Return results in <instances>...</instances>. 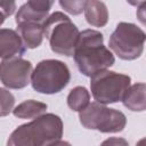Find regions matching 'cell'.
Instances as JSON below:
<instances>
[{
  "label": "cell",
  "instance_id": "6da1fadb",
  "mask_svg": "<svg viewBox=\"0 0 146 146\" xmlns=\"http://www.w3.org/2000/svg\"><path fill=\"white\" fill-rule=\"evenodd\" d=\"M73 57L79 71L90 78L107 70L115 62L112 51L104 46L103 33L91 29L80 32Z\"/></svg>",
  "mask_w": 146,
  "mask_h": 146
},
{
  "label": "cell",
  "instance_id": "7a4b0ae2",
  "mask_svg": "<svg viewBox=\"0 0 146 146\" xmlns=\"http://www.w3.org/2000/svg\"><path fill=\"white\" fill-rule=\"evenodd\" d=\"M63 136L62 119L52 113L33 119L17 127L9 136L7 146H48Z\"/></svg>",
  "mask_w": 146,
  "mask_h": 146
},
{
  "label": "cell",
  "instance_id": "3957f363",
  "mask_svg": "<svg viewBox=\"0 0 146 146\" xmlns=\"http://www.w3.org/2000/svg\"><path fill=\"white\" fill-rule=\"evenodd\" d=\"M43 36L49 41L50 49L63 56H73L80 31L71 18L62 11H55L42 24Z\"/></svg>",
  "mask_w": 146,
  "mask_h": 146
},
{
  "label": "cell",
  "instance_id": "277c9868",
  "mask_svg": "<svg viewBox=\"0 0 146 146\" xmlns=\"http://www.w3.org/2000/svg\"><path fill=\"white\" fill-rule=\"evenodd\" d=\"M70 79L71 73L65 63L58 59H43L32 71L30 83L35 91L52 95L62 91Z\"/></svg>",
  "mask_w": 146,
  "mask_h": 146
},
{
  "label": "cell",
  "instance_id": "5b68a950",
  "mask_svg": "<svg viewBox=\"0 0 146 146\" xmlns=\"http://www.w3.org/2000/svg\"><path fill=\"white\" fill-rule=\"evenodd\" d=\"M145 32L132 23L121 22L110 36L111 50L123 60H133L141 56L145 44Z\"/></svg>",
  "mask_w": 146,
  "mask_h": 146
},
{
  "label": "cell",
  "instance_id": "8992f818",
  "mask_svg": "<svg viewBox=\"0 0 146 146\" xmlns=\"http://www.w3.org/2000/svg\"><path fill=\"white\" fill-rule=\"evenodd\" d=\"M79 119L84 128L104 133L120 132L127 124V117L121 111L110 108L96 102L89 103L84 110L79 112Z\"/></svg>",
  "mask_w": 146,
  "mask_h": 146
},
{
  "label": "cell",
  "instance_id": "52a82bcc",
  "mask_svg": "<svg viewBox=\"0 0 146 146\" xmlns=\"http://www.w3.org/2000/svg\"><path fill=\"white\" fill-rule=\"evenodd\" d=\"M129 75L104 70L90 78L91 95L96 103L106 105L122 100L127 89L130 87Z\"/></svg>",
  "mask_w": 146,
  "mask_h": 146
},
{
  "label": "cell",
  "instance_id": "ba28073f",
  "mask_svg": "<svg viewBox=\"0 0 146 146\" xmlns=\"http://www.w3.org/2000/svg\"><path fill=\"white\" fill-rule=\"evenodd\" d=\"M32 64L22 57L3 59L0 63V81L9 89H23L31 82Z\"/></svg>",
  "mask_w": 146,
  "mask_h": 146
},
{
  "label": "cell",
  "instance_id": "9c48e42d",
  "mask_svg": "<svg viewBox=\"0 0 146 146\" xmlns=\"http://www.w3.org/2000/svg\"><path fill=\"white\" fill-rule=\"evenodd\" d=\"M54 5V1H36L30 0L22 5L16 14V24L22 23H38L43 24L49 16V11Z\"/></svg>",
  "mask_w": 146,
  "mask_h": 146
},
{
  "label": "cell",
  "instance_id": "30bf717a",
  "mask_svg": "<svg viewBox=\"0 0 146 146\" xmlns=\"http://www.w3.org/2000/svg\"><path fill=\"white\" fill-rule=\"evenodd\" d=\"M26 51L16 30L0 29V58L9 59L22 57Z\"/></svg>",
  "mask_w": 146,
  "mask_h": 146
},
{
  "label": "cell",
  "instance_id": "8fae6325",
  "mask_svg": "<svg viewBox=\"0 0 146 146\" xmlns=\"http://www.w3.org/2000/svg\"><path fill=\"white\" fill-rule=\"evenodd\" d=\"M16 32L21 36L24 47L27 49L38 48L43 40L42 24L38 23H22L17 25Z\"/></svg>",
  "mask_w": 146,
  "mask_h": 146
},
{
  "label": "cell",
  "instance_id": "7c38bea8",
  "mask_svg": "<svg viewBox=\"0 0 146 146\" xmlns=\"http://www.w3.org/2000/svg\"><path fill=\"white\" fill-rule=\"evenodd\" d=\"M145 90L146 86L144 82H138L130 86L122 97L123 105L132 112H144L146 108Z\"/></svg>",
  "mask_w": 146,
  "mask_h": 146
},
{
  "label": "cell",
  "instance_id": "4fadbf2b",
  "mask_svg": "<svg viewBox=\"0 0 146 146\" xmlns=\"http://www.w3.org/2000/svg\"><path fill=\"white\" fill-rule=\"evenodd\" d=\"M83 11L86 21L91 26L103 27L108 22V10L103 1H87Z\"/></svg>",
  "mask_w": 146,
  "mask_h": 146
},
{
  "label": "cell",
  "instance_id": "5bb4252c",
  "mask_svg": "<svg viewBox=\"0 0 146 146\" xmlns=\"http://www.w3.org/2000/svg\"><path fill=\"white\" fill-rule=\"evenodd\" d=\"M47 108V104L36 102L34 99H29L14 107L13 114L18 119H36L43 115Z\"/></svg>",
  "mask_w": 146,
  "mask_h": 146
},
{
  "label": "cell",
  "instance_id": "9a60e30c",
  "mask_svg": "<svg viewBox=\"0 0 146 146\" xmlns=\"http://www.w3.org/2000/svg\"><path fill=\"white\" fill-rule=\"evenodd\" d=\"M90 102V94L86 87L78 86L73 88L67 95V105L72 111L81 112L84 110Z\"/></svg>",
  "mask_w": 146,
  "mask_h": 146
},
{
  "label": "cell",
  "instance_id": "2e32d148",
  "mask_svg": "<svg viewBox=\"0 0 146 146\" xmlns=\"http://www.w3.org/2000/svg\"><path fill=\"white\" fill-rule=\"evenodd\" d=\"M15 105V97L13 94L0 87V116H6L13 112Z\"/></svg>",
  "mask_w": 146,
  "mask_h": 146
},
{
  "label": "cell",
  "instance_id": "e0dca14e",
  "mask_svg": "<svg viewBox=\"0 0 146 146\" xmlns=\"http://www.w3.org/2000/svg\"><path fill=\"white\" fill-rule=\"evenodd\" d=\"M86 2H87L86 0H73V1L62 0L59 1V6L71 15H79L84 10Z\"/></svg>",
  "mask_w": 146,
  "mask_h": 146
},
{
  "label": "cell",
  "instance_id": "ac0fdd59",
  "mask_svg": "<svg viewBox=\"0 0 146 146\" xmlns=\"http://www.w3.org/2000/svg\"><path fill=\"white\" fill-rule=\"evenodd\" d=\"M16 10V2L15 1H1L0 0V11L6 16H10Z\"/></svg>",
  "mask_w": 146,
  "mask_h": 146
},
{
  "label": "cell",
  "instance_id": "d6986e66",
  "mask_svg": "<svg viewBox=\"0 0 146 146\" xmlns=\"http://www.w3.org/2000/svg\"><path fill=\"white\" fill-rule=\"evenodd\" d=\"M99 146H129V143L121 137H110L105 139Z\"/></svg>",
  "mask_w": 146,
  "mask_h": 146
},
{
  "label": "cell",
  "instance_id": "ffe728a7",
  "mask_svg": "<svg viewBox=\"0 0 146 146\" xmlns=\"http://www.w3.org/2000/svg\"><path fill=\"white\" fill-rule=\"evenodd\" d=\"M145 6H146V2H145V1H143L141 6L138 8V11H137V16L139 17V19L141 21V23H143V24L145 23V19H144V18H145V16H144V11H145V9H144V8H145Z\"/></svg>",
  "mask_w": 146,
  "mask_h": 146
},
{
  "label": "cell",
  "instance_id": "44dd1931",
  "mask_svg": "<svg viewBox=\"0 0 146 146\" xmlns=\"http://www.w3.org/2000/svg\"><path fill=\"white\" fill-rule=\"evenodd\" d=\"M48 146H72L68 141H66V140H57V141H54L52 144H50V145H48Z\"/></svg>",
  "mask_w": 146,
  "mask_h": 146
},
{
  "label": "cell",
  "instance_id": "7402d4cb",
  "mask_svg": "<svg viewBox=\"0 0 146 146\" xmlns=\"http://www.w3.org/2000/svg\"><path fill=\"white\" fill-rule=\"evenodd\" d=\"M5 21H6V16L0 11V26L3 24V22H5Z\"/></svg>",
  "mask_w": 146,
  "mask_h": 146
},
{
  "label": "cell",
  "instance_id": "603a6c76",
  "mask_svg": "<svg viewBox=\"0 0 146 146\" xmlns=\"http://www.w3.org/2000/svg\"><path fill=\"white\" fill-rule=\"evenodd\" d=\"M144 141H145V139H141V140L137 144V146H144Z\"/></svg>",
  "mask_w": 146,
  "mask_h": 146
}]
</instances>
